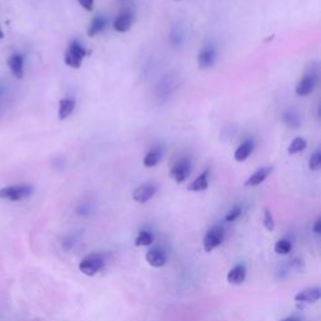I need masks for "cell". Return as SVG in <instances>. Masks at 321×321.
<instances>
[{"label":"cell","mask_w":321,"mask_h":321,"mask_svg":"<svg viewBox=\"0 0 321 321\" xmlns=\"http://www.w3.org/2000/svg\"><path fill=\"white\" fill-rule=\"evenodd\" d=\"M33 191L34 189L30 184H14V186L0 188V198L11 202H19L25 198H29L33 194Z\"/></svg>","instance_id":"cell-1"},{"label":"cell","mask_w":321,"mask_h":321,"mask_svg":"<svg viewBox=\"0 0 321 321\" xmlns=\"http://www.w3.org/2000/svg\"><path fill=\"white\" fill-rule=\"evenodd\" d=\"M88 55V51L78 43V42H70L64 55L65 64L72 68H79L82 65L84 58Z\"/></svg>","instance_id":"cell-2"},{"label":"cell","mask_w":321,"mask_h":321,"mask_svg":"<svg viewBox=\"0 0 321 321\" xmlns=\"http://www.w3.org/2000/svg\"><path fill=\"white\" fill-rule=\"evenodd\" d=\"M104 266V260L99 254H91L84 257L79 264V270L86 276H94Z\"/></svg>","instance_id":"cell-3"},{"label":"cell","mask_w":321,"mask_h":321,"mask_svg":"<svg viewBox=\"0 0 321 321\" xmlns=\"http://www.w3.org/2000/svg\"><path fill=\"white\" fill-rule=\"evenodd\" d=\"M225 238V231L221 226L219 225H215V226L211 227L206 232L205 237H203V248H205L206 252L213 251L215 248L219 247L222 242H224Z\"/></svg>","instance_id":"cell-4"},{"label":"cell","mask_w":321,"mask_h":321,"mask_svg":"<svg viewBox=\"0 0 321 321\" xmlns=\"http://www.w3.org/2000/svg\"><path fill=\"white\" fill-rule=\"evenodd\" d=\"M189 173H191V163H189L188 159L183 158L176 163L175 167L171 170L170 176L177 183H183L188 178Z\"/></svg>","instance_id":"cell-5"},{"label":"cell","mask_w":321,"mask_h":321,"mask_svg":"<svg viewBox=\"0 0 321 321\" xmlns=\"http://www.w3.org/2000/svg\"><path fill=\"white\" fill-rule=\"evenodd\" d=\"M157 192L156 184L143 183L133 191V200L137 203H146L153 197Z\"/></svg>","instance_id":"cell-6"},{"label":"cell","mask_w":321,"mask_h":321,"mask_svg":"<svg viewBox=\"0 0 321 321\" xmlns=\"http://www.w3.org/2000/svg\"><path fill=\"white\" fill-rule=\"evenodd\" d=\"M321 297V289L318 286L308 287L295 295V301L299 304H315L320 300Z\"/></svg>","instance_id":"cell-7"},{"label":"cell","mask_w":321,"mask_h":321,"mask_svg":"<svg viewBox=\"0 0 321 321\" xmlns=\"http://www.w3.org/2000/svg\"><path fill=\"white\" fill-rule=\"evenodd\" d=\"M167 254L165 250L159 247L151 248L146 254V261L151 265L152 267H162L167 264Z\"/></svg>","instance_id":"cell-8"},{"label":"cell","mask_w":321,"mask_h":321,"mask_svg":"<svg viewBox=\"0 0 321 321\" xmlns=\"http://www.w3.org/2000/svg\"><path fill=\"white\" fill-rule=\"evenodd\" d=\"M246 280V266L243 264H238L233 266L227 274V281L231 285H241Z\"/></svg>","instance_id":"cell-9"},{"label":"cell","mask_w":321,"mask_h":321,"mask_svg":"<svg viewBox=\"0 0 321 321\" xmlns=\"http://www.w3.org/2000/svg\"><path fill=\"white\" fill-rule=\"evenodd\" d=\"M198 67L201 69H208L216 62V51L213 48H205L200 51L197 58Z\"/></svg>","instance_id":"cell-10"},{"label":"cell","mask_w":321,"mask_h":321,"mask_svg":"<svg viewBox=\"0 0 321 321\" xmlns=\"http://www.w3.org/2000/svg\"><path fill=\"white\" fill-rule=\"evenodd\" d=\"M8 65L16 79H22L24 77V58H23V55H11L8 59Z\"/></svg>","instance_id":"cell-11"},{"label":"cell","mask_w":321,"mask_h":321,"mask_svg":"<svg viewBox=\"0 0 321 321\" xmlns=\"http://www.w3.org/2000/svg\"><path fill=\"white\" fill-rule=\"evenodd\" d=\"M133 23V16L130 11H123L116 18L113 23L114 29L118 33H126L131 29Z\"/></svg>","instance_id":"cell-12"},{"label":"cell","mask_w":321,"mask_h":321,"mask_svg":"<svg viewBox=\"0 0 321 321\" xmlns=\"http://www.w3.org/2000/svg\"><path fill=\"white\" fill-rule=\"evenodd\" d=\"M273 172V167H262L260 170H257L254 175H251L250 177L247 178V181L245 182L246 187H255L261 184L262 182L266 180L270 173Z\"/></svg>","instance_id":"cell-13"},{"label":"cell","mask_w":321,"mask_h":321,"mask_svg":"<svg viewBox=\"0 0 321 321\" xmlns=\"http://www.w3.org/2000/svg\"><path fill=\"white\" fill-rule=\"evenodd\" d=\"M316 78L314 76H308L302 78L296 86V94L297 95H308L315 88Z\"/></svg>","instance_id":"cell-14"},{"label":"cell","mask_w":321,"mask_h":321,"mask_svg":"<svg viewBox=\"0 0 321 321\" xmlns=\"http://www.w3.org/2000/svg\"><path fill=\"white\" fill-rule=\"evenodd\" d=\"M252 151H254V140L247 139L245 140L235 152V159L237 162H243L248 157L251 156Z\"/></svg>","instance_id":"cell-15"},{"label":"cell","mask_w":321,"mask_h":321,"mask_svg":"<svg viewBox=\"0 0 321 321\" xmlns=\"http://www.w3.org/2000/svg\"><path fill=\"white\" fill-rule=\"evenodd\" d=\"M74 108H76V100L73 98H65V99L60 100L59 112H58L59 119H62V121L67 119L70 114L73 113Z\"/></svg>","instance_id":"cell-16"},{"label":"cell","mask_w":321,"mask_h":321,"mask_svg":"<svg viewBox=\"0 0 321 321\" xmlns=\"http://www.w3.org/2000/svg\"><path fill=\"white\" fill-rule=\"evenodd\" d=\"M107 24H108L107 18H104V16H97V18L93 19L91 25H89L88 30H87V34H88V37L93 38V37H95L97 34H99L100 32H103L104 28L107 27Z\"/></svg>","instance_id":"cell-17"},{"label":"cell","mask_w":321,"mask_h":321,"mask_svg":"<svg viewBox=\"0 0 321 321\" xmlns=\"http://www.w3.org/2000/svg\"><path fill=\"white\" fill-rule=\"evenodd\" d=\"M208 175H210V171H205V172L201 173L193 182L188 186V191L192 192H201L205 191V189L208 188Z\"/></svg>","instance_id":"cell-18"},{"label":"cell","mask_w":321,"mask_h":321,"mask_svg":"<svg viewBox=\"0 0 321 321\" xmlns=\"http://www.w3.org/2000/svg\"><path fill=\"white\" fill-rule=\"evenodd\" d=\"M162 157V151L159 148H153L144 156L143 165L146 167H154L159 162V159Z\"/></svg>","instance_id":"cell-19"},{"label":"cell","mask_w":321,"mask_h":321,"mask_svg":"<svg viewBox=\"0 0 321 321\" xmlns=\"http://www.w3.org/2000/svg\"><path fill=\"white\" fill-rule=\"evenodd\" d=\"M153 235H152L149 231H146V229H142L139 233H138V236L136 237V241H135V245L136 246H151L152 243H153Z\"/></svg>","instance_id":"cell-20"},{"label":"cell","mask_w":321,"mask_h":321,"mask_svg":"<svg viewBox=\"0 0 321 321\" xmlns=\"http://www.w3.org/2000/svg\"><path fill=\"white\" fill-rule=\"evenodd\" d=\"M292 243L287 238H281L275 243V252L277 255H289L291 252Z\"/></svg>","instance_id":"cell-21"},{"label":"cell","mask_w":321,"mask_h":321,"mask_svg":"<svg viewBox=\"0 0 321 321\" xmlns=\"http://www.w3.org/2000/svg\"><path fill=\"white\" fill-rule=\"evenodd\" d=\"M306 147H308V142H306L304 138L297 137L292 140L291 143H290L287 152H289V154H296V153H299V152L304 151Z\"/></svg>","instance_id":"cell-22"},{"label":"cell","mask_w":321,"mask_h":321,"mask_svg":"<svg viewBox=\"0 0 321 321\" xmlns=\"http://www.w3.org/2000/svg\"><path fill=\"white\" fill-rule=\"evenodd\" d=\"M264 226L267 231H274L275 229V221H274V217L271 215V212L269 210H265L264 213Z\"/></svg>","instance_id":"cell-23"},{"label":"cell","mask_w":321,"mask_h":321,"mask_svg":"<svg viewBox=\"0 0 321 321\" xmlns=\"http://www.w3.org/2000/svg\"><path fill=\"white\" fill-rule=\"evenodd\" d=\"M309 167H310L311 171H319L321 167V153L320 152H315V153L311 156L310 161H309Z\"/></svg>","instance_id":"cell-24"},{"label":"cell","mask_w":321,"mask_h":321,"mask_svg":"<svg viewBox=\"0 0 321 321\" xmlns=\"http://www.w3.org/2000/svg\"><path fill=\"white\" fill-rule=\"evenodd\" d=\"M241 213H242V210H241V207H233L232 210H231L229 213H227L226 221L227 222L236 221V220H237L238 217L241 216Z\"/></svg>","instance_id":"cell-25"},{"label":"cell","mask_w":321,"mask_h":321,"mask_svg":"<svg viewBox=\"0 0 321 321\" xmlns=\"http://www.w3.org/2000/svg\"><path fill=\"white\" fill-rule=\"evenodd\" d=\"M285 121H286V123L289 124L290 127H297L299 126V117L292 113L286 114L285 116Z\"/></svg>","instance_id":"cell-26"},{"label":"cell","mask_w":321,"mask_h":321,"mask_svg":"<svg viewBox=\"0 0 321 321\" xmlns=\"http://www.w3.org/2000/svg\"><path fill=\"white\" fill-rule=\"evenodd\" d=\"M78 3L83 6L86 10L92 11L93 10V5H94V0H78Z\"/></svg>","instance_id":"cell-27"},{"label":"cell","mask_w":321,"mask_h":321,"mask_svg":"<svg viewBox=\"0 0 321 321\" xmlns=\"http://www.w3.org/2000/svg\"><path fill=\"white\" fill-rule=\"evenodd\" d=\"M313 231L316 233V235H320L321 233V220L318 219L315 221V224H314L313 226Z\"/></svg>","instance_id":"cell-28"},{"label":"cell","mask_w":321,"mask_h":321,"mask_svg":"<svg viewBox=\"0 0 321 321\" xmlns=\"http://www.w3.org/2000/svg\"><path fill=\"white\" fill-rule=\"evenodd\" d=\"M281 321H301V320H300V319H297V318H294V316H290V318L283 319V320H281Z\"/></svg>","instance_id":"cell-29"},{"label":"cell","mask_w":321,"mask_h":321,"mask_svg":"<svg viewBox=\"0 0 321 321\" xmlns=\"http://www.w3.org/2000/svg\"><path fill=\"white\" fill-rule=\"evenodd\" d=\"M4 38V33H3V30L0 29V39H3Z\"/></svg>","instance_id":"cell-30"},{"label":"cell","mask_w":321,"mask_h":321,"mask_svg":"<svg viewBox=\"0 0 321 321\" xmlns=\"http://www.w3.org/2000/svg\"><path fill=\"white\" fill-rule=\"evenodd\" d=\"M176 1H178V0H176Z\"/></svg>","instance_id":"cell-31"}]
</instances>
